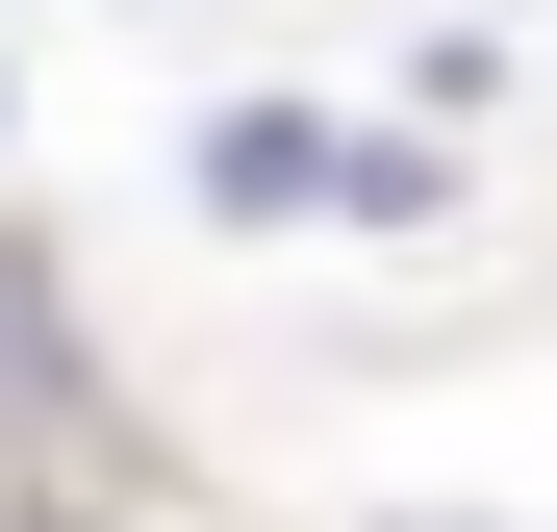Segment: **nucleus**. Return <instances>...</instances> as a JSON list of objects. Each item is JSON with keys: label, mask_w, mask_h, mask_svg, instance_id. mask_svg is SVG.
<instances>
[{"label": "nucleus", "mask_w": 557, "mask_h": 532, "mask_svg": "<svg viewBox=\"0 0 557 532\" xmlns=\"http://www.w3.org/2000/svg\"><path fill=\"white\" fill-rule=\"evenodd\" d=\"M0 355H26V381H51V280H26V253H0Z\"/></svg>", "instance_id": "obj_2"}, {"label": "nucleus", "mask_w": 557, "mask_h": 532, "mask_svg": "<svg viewBox=\"0 0 557 532\" xmlns=\"http://www.w3.org/2000/svg\"><path fill=\"white\" fill-rule=\"evenodd\" d=\"M330 203V102H228L203 127V228H305Z\"/></svg>", "instance_id": "obj_1"}, {"label": "nucleus", "mask_w": 557, "mask_h": 532, "mask_svg": "<svg viewBox=\"0 0 557 532\" xmlns=\"http://www.w3.org/2000/svg\"><path fill=\"white\" fill-rule=\"evenodd\" d=\"M26 532H76V507H26Z\"/></svg>", "instance_id": "obj_3"}]
</instances>
